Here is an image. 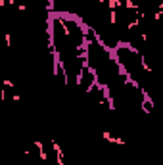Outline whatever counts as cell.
<instances>
[{"mask_svg":"<svg viewBox=\"0 0 163 165\" xmlns=\"http://www.w3.org/2000/svg\"><path fill=\"white\" fill-rule=\"evenodd\" d=\"M2 84H4L6 88H13V87H16V83H12L10 79H4V81H2Z\"/></svg>","mask_w":163,"mask_h":165,"instance_id":"4fadbf2b","label":"cell"},{"mask_svg":"<svg viewBox=\"0 0 163 165\" xmlns=\"http://www.w3.org/2000/svg\"><path fill=\"white\" fill-rule=\"evenodd\" d=\"M109 23H111V25L117 23V12H115V10H109Z\"/></svg>","mask_w":163,"mask_h":165,"instance_id":"8fae6325","label":"cell"},{"mask_svg":"<svg viewBox=\"0 0 163 165\" xmlns=\"http://www.w3.org/2000/svg\"><path fill=\"white\" fill-rule=\"evenodd\" d=\"M4 40H6V46L10 48V46H12V35H10V33H6V35H4Z\"/></svg>","mask_w":163,"mask_h":165,"instance_id":"5bb4252c","label":"cell"},{"mask_svg":"<svg viewBox=\"0 0 163 165\" xmlns=\"http://www.w3.org/2000/svg\"><path fill=\"white\" fill-rule=\"evenodd\" d=\"M140 106H142V110H144L146 113H152V110H154V104H150V102H142Z\"/></svg>","mask_w":163,"mask_h":165,"instance_id":"9c48e42d","label":"cell"},{"mask_svg":"<svg viewBox=\"0 0 163 165\" xmlns=\"http://www.w3.org/2000/svg\"><path fill=\"white\" fill-rule=\"evenodd\" d=\"M33 144H35V148H37V150H39V156H40V159H46V152H44V144H42V142H40V140H35V142H33Z\"/></svg>","mask_w":163,"mask_h":165,"instance_id":"5b68a950","label":"cell"},{"mask_svg":"<svg viewBox=\"0 0 163 165\" xmlns=\"http://www.w3.org/2000/svg\"><path fill=\"white\" fill-rule=\"evenodd\" d=\"M17 10H19V12H25V10H27V4H19Z\"/></svg>","mask_w":163,"mask_h":165,"instance_id":"2e32d148","label":"cell"},{"mask_svg":"<svg viewBox=\"0 0 163 165\" xmlns=\"http://www.w3.org/2000/svg\"><path fill=\"white\" fill-rule=\"evenodd\" d=\"M140 17H136V19H132L131 21V23L129 25H127V31H132V29H136V27H138V23H140V21H138Z\"/></svg>","mask_w":163,"mask_h":165,"instance_id":"30bf717a","label":"cell"},{"mask_svg":"<svg viewBox=\"0 0 163 165\" xmlns=\"http://www.w3.org/2000/svg\"><path fill=\"white\" fill-rule=\"evenodd\" d=\"M4 98H6V90L0 88V100H4Z\"/></svg>","mask_w":163,"mask_h":165,"instance_id":"e0dca14e","label":"cell"},{"mask_svg":"<svg viewBox=\"0 0 163 165\" xmlns=\"http://www.w3.org/2000/svg\"><path fill=\"white\" fill-rule=\"evenodd\" d=\"M140 39H142V42H148V35H146V33H142V35H140Z\"/></svg>","mask_w":163,"mask_h":165,"instance_id":"ac0fdd59","label":"cell"},{"mask_svg":"<svg viewBox=\"0 0 163 165\" xmlns=\"http://www.w3.org/2000/svg\"><path fill=\"white\" fill-rule=\"evenodd\" d=\"M154 19H155V21L163 19V12H155V13H154Z\"/></svg>","mask_w":163,"mask_h":165,"instance_id":"9a60e30c","label":"cell"},{"mask_svg":"<svg viewBox=\"0 0 163 165\" xmlns=\"http://www.w3.org/2000/svg\"><path fill=\"white\" fill-rule=\"evenodd\" d=\"M12 98H13V102H19V100H21V96H19V94H13Z\"/></svg>","mask_w":163,"mask_h":165,"instance_id":"d6986e66","label":"cell"},{"mask_svg":"<svg viewBox=\"0 0 163 165\" xmlns=\"http://www.w3.org/2000/svg\"><path fill=\"white\" fill-rule=\"evenodd\" d=\"M8 4V0H0V6H6Z\"/></svg>","mask_w":163,"mask_h":165,"instance_id":"ffe728a7","label":"cell"},{"mask_svg":"<svg viewBox=\"0 0 163 165\" xmlns=\"http://www.w3.org/2000/svg\"><path fill=\"white\" fill-rule=\"evenodd\" d=\"M138 58H140V67H142V69L146 71V73H152V71H154V67H150V66H148V62H146V56H144V54H140Z\"/></svg>","mask_w":163,"mask_h":165,"instance_id":"8992f818","label":"cell"},{"mask_svg":"<svg viewBox=\"0 0 163 165\" xmlns=\"http://www.w3.org/2000/svg\"><path fill=\"white\" fill-rule=\"evenodd\" d=\"M102 94H104V102H108L109 110H115V104H113V100H111V90L108 87V83H102Z\"/></svg>","mask_w":163,"mask_h":165,"instance_id":"7a4b0ae2","label":"cell"},{"mask_svg":"<svg viewBox=\"0 0 163 165\" xmlns=\"http://www.w3.org/2000/svg\"><path fill=\"white\" fill-rule=\"evenodd\" d=\"M48 6H46V10L48 12H56V0H46Z\"/></svg>","mask_w":163,"mask_h":165,"instance_id":"7c38bea8","label":"cell"},{"mask_svg":"<svg viewBox=\"0 0 163 165\" xmlns=\"http://www.w3.org/2000/svg\"><path fill=\"white\" fill-rule=\"evenodd\" d=\"M119 6H123V0H108V8L109 10H115Z\"/></svg>","mask_w":163,"mask_h":165,"instance_id":"ba28073f","label":"cell"},{"mask_svg":"<svg viewBox=\"0 0 163 165\" xmlns=\"http://www.w3.org/2000/svg\"><path fill=\"white\" fill-rule=\"evenodd\" d=\"M54 23L56 19L52 17V13H48L46 16V33H48V48H50V52L56 50V40H54Z\"/></svg>","mask_w":163,"mask_h":165,"instance_id":"6da1fadb","label":"cell"},{"mask_svg":"<svg viewBox=\"0 0 163 165\" xmlns=\"http://www.w3.org/2000/svg\"><path fill=\"white\" fill-rule=\"evenodd\" d=\"M52 148H54V152H56V161H58V165H65V156H63L61 148H60V144L56 140H52Z\"/></svg>","mask_w":163,"mask_h":165,"instance_id":"3957f363","label":"cell"},{"mask_svg":"<svg viewBox=\"0 0 163 165\" xmlns=\"http://www.w3.org/2000/svg\"><path fill=\"white\" fill-rule=\"evenodd\" d=\"M102 136H104V138L108 140V142H111V144H125V140H123V138H117V136H113L109 131L102 133Z\"/></svg>","mask_w":163,"mask_h":165,"instance_id":"277c9868","label":"cell"},{"mask_svg":"<svg viewBox=\"0 0 163 165\" xmlns=\"http://www.w3.org/2000/svg\"><path fill=\"white\" fill-rule=\"evenodd\" d=\"M84 71H87V67H83V66L79 67V71H77V81H75V83H77V87H79V84H83V77H84Z\"/></svg>","mask_w":163,"mask_h":165,"instance_id":"52a82bcc","label":"cell"}]
</instances>
